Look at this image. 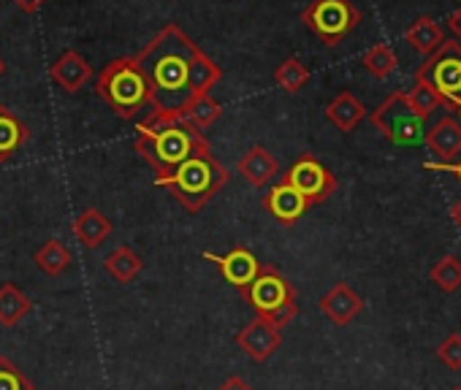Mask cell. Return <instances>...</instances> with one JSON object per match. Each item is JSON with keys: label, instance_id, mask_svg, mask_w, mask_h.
<instances>
[{"label": "cell", "instance_id": "6da1fadb", "mask_svg": "<svg viewBox=\"0 0 461 390\" xmlns=\"http://www.w3.org/2000/svg\"><path fill=\"white\" fill-rule=\"evenodd\" d=\"M133 58L149 84V114L160 120H185L222 79L220 66L179 25L160 28Z\"/></svg>", "mask_w": 461, "mask_h": 390}, {"label": "cell", "instance_id": "7a4b0ae2", "mask_svg": "<svg viewBox=\"0 0 461 390\" xmlns=\"http://www.w3.org/2000/svg\"><path fill=\"white\" fill-rule=\"evenodd\" d=\"M209 141L185 120H160L147 114L136 125V152L155 168L158 176L174 173L193 155L206 149Z\"/></svg>", "mask_w": 461, "mask_h": 390}, {"label": "cell", "instance_id": "3957f363", "mask_svg": "<svg viewBox=\"0 0 461 390\" xmlns=\"http://www.w3.org/2000/svg\"><path fill=\"white\" fill-rule=\"evenodd\" d=\"M228 182H230V173H228L225 165H220L214 160L212 146H206L198 155H193L174 173L155 176V184L166 187L190 215L201 212Z\"/></svg>", "mask_w": 461, "mask_h": 390}, {"label": "cell", "instance_id": "277c9868", "mask_svg": "<svg viewBox=\"0 0 461 390\" xmlns=\"http://www.w3.org/2000/svg\"><path fill=\"white\" fill-rule=\"evenodd\" d=\"M98 98L122 120H133L141 109L149 106V84L136 58L112 60L95 79Z\"/></svg>", "mask_w": 461, "mask_h": 390}, {"label": "cell", "instance_id": "5b68a950", "mask_svg": "<svg viewBox=\"0 0 461 390\" xmlns=\"http://www.w3.org/2000/svg\"><path fill=\"white\" fill-rule=\"evenodd\" d=\"M242 298L256 309V315L272 320L277 328L291 325L299 315L296 288L272 263L261 266V274L256 277V282L250 288L242 290Z\"/></svg>", "mask_w": 461, "mask_h": 390}, {"label": "cell", "instance_id": "8992f818", "mask_svg": "<svg viewBox=\"0 0 461 390\" xmlns=\"http://www.w3.org/2000/svg\"><path fill=\"white\" fill-rule=\"evenodd\" d=\"M372 125L383 133L385 141H391L393 146H418L426 141V120H420L410 101L407 93L393 90L375 111H372Z\"/></svg>", "mask_w": 461, "mask_h": 390}, {"label": "cell", "instance_id": "52a82bcc", "mask_svg": "<svg viewBox=\"0 0 461 390\" xmlns=\"http://www.w3.org/2000/svg\"><path fill=\"white\" fill-rule=\"evenodd\" d=\"M302 22L326 47H339L342 39H348L358 28L361 12L353 0H312L302 14Z\"/></svg>", "mask_w": 461, "mask_h": 390}, {"label": "cell", "instance_id": "ba28073f", "mask_svg": "<svg viewBox=\"0 0 461 390\" xmlns=\"http://www.w3.org/2000/svg\"><path fill=\"white\" fill-rule=\"evenodd\" d=\"M418 79H426L437 93L445 98L447 106L461 103V44L445 41L415 74Z\"/></svg>", "mask_w": 461, "mask_h": 390}, {"label": "cell", "instance_id": "9c48e42d", "mask_svg": "<svg viewBox=\"0 0 461 390\" xmlns=\"http://www.w3.org/2000/svg\"><path fill=\"white\" fill-rule=\"evenodd\" d=\"M285 182L294 184L304 195V199L310 201V207L329 201L334 195V190H337V176L310 152H304L291 165V171L285 173Z\"/></svg>", "mask_w": 461, "mask_h": 390}, {"label": "cell", "instance_id": "30bf717a", "mask_svg": "<svg viewBox=\"0 0 461 390\" xmlns=\"http://www.w3.org/2000/svg\"><path fill=\"white\" fill-rule=\"evenodd\" d=\"M237 344L256 360V363H264L269 360L280 344H283V328H277L272 320L256 315L253 323H248L240 333H237Z\"/></svg>", "mask_w": 461, "mask_h": 390}, {"label": "cell", "instance_id": "8fae6325", "mask_svg": "<svg viewBox=\"0 0 461 390\" xmlns=\"http://www.w3.org/2000/svg\"><path fill=\"white\" fill-rule=\"evenodd\" d=\"M203 258L212 261L220 269L222 279L228 285H234L240 293L245 288H250L256 282V277L261 274V263H258V258L248 247H234V250H230L228 255H222V258L214 255V253H203Z\"/></svg>", "mask_w": 461, "mask_h": 390}, {"label": "cell", "instance_id": "7c38bea8", "mask_svg": "<svg viewBox=\"0 0 461 390\" xmlns=\"http://www.w3.org/2000/svg\"><path fill=\"white\" fill-rule=\"evenodd\" d=\"M264 209H267L277 223H283V226H296V223L307 215L310 201L304 199V195H302L294 184H288V182L283 179V182H277V184L264 195Z\"/></svg>", "mask_w": 461, "mask_h": 390}, {"label": "cell", "instance_id": "4fadbf2b", "mask_svg": "<svg viewBox=\"0 0 461 390\" xmlns=\"http://www.w3.org/2000/svg\"><path fill=\"white\" fill-rule=\"evenodd\" d=\"M321 315L334 323V325H350L361 312H364V298L348 285V282H337L321 301H318Z\"/></svg>", "mask_w": 461, "mask_h": 390}, {"label": "cell", "instance_id": "5bb4252c", "mask_svg": "<svg viewBox=\"0 0 461 390\" xmlns=\"http://www.w3.org/2000/svg\"><path fill=\"white\" fill-rule=\"evenodd\" d=\"M50 76L52 82L63 90V93H79L90 79H93V68L87 63L85 55H79L77 49H66L52 66H50Z\"/></svg>", "mask_w": 461, "mask_h": 390}, {"label": "cell", "instance_id": "9a60e30c", "mask_svg": "<svg viewBox=\"0 0 461 390\" xmlns=\"http://www.w3.org/2000/svg\"><path fill=\"white\" fill-rule=\"evenodd\" d=\"M429 152L439 160V163H450L461 157V122L453 117H442L437 125L429 128L426 141Z\"/></svg>", "mask_w": 461, "mask_h": 390}, {"label": "cell", "instance_id": "2e32d148", "mask_svg": "<svg viewBox=\"0 0 461 390\" xmlns=\"http://www.w3.org/2000/svg\"><path fill=\"white\" fill-rule=\"evenodd\" d=\"M237 168H240V173H242L253 187H264V184H269V182L280 173V163H277V157H275L267 146H250V149L240 157Z\"/></svg>", "mask_w": 461, "mask_h": 390}, {"label": "cell", "instance_id": "e0dca14e", "mask_svg": "<svg viewBox=\"0 0 461 390\" xmlns=\"http://www.w3.org/2000/svg\"><path fill=\"white\" fill-rule=\"evenodd\" d=\"M71 231H74V236L79 239L82 247L95 250V247H101V244L112 236L114 226H112V220H109L101 209H93V207H90V209L79 212V217L74 220Z\"/></svg>", "mask_w": 461, "mask_h": 390}, {"label": "cell", "instance_id": "ac0fdd59", "mask_svg": "<svg viewBox=\"0 0 461 390\" xmlns=\"http://www.w3.org/2000/svg\"><path fill=\"white\" fill-rule=\"evenodd\" d=\"M366 117V106L350 93V90H342L329 106H326V120L339 130V133H350L358 128V122Z\"/></svg>", "mask_w": 461, "mask_h": 390}, {"label": "cell", "instance_id": "d6986e66", "mask_svg": "<svg viewBox=\"0 0 461 390\" xmlns=\"http://www.w3.org/2000/svg\"><path fill=\"white\" fill-rule=\"evenodd\" d=\"M404 41L420 52L423 58H431L447 39H445V31L431 20V17H418L407 31H404Z\"/></svg>", "mask_w": 461, "mask_h": 390}, {"label": "cell", "instance_id": "ffe728a7", "mask_svg": "<svg viewBox=\"0 0 461 390\" xmlns=\"http://www.w3.org/2000/svg\"><path fill=\"white\" fill-rule=\"evenodd\" d=\"M104 269H106V274H109L114 282L128 285V282H133V279L141 274L144 261H141V255H139V253H133L128 244H122V247L112 250V253L106 255Z\"/></svg>", "mask_w": 461, "mask_h": 390}, {"label": "cell", "instance_id": "44dd1931", "mask_svg": "<svg viewBox=\"0 0 461 390\" xmlns=\"http://www.w3.org/2000/svg\"><path fill=\"white\" fill-rule=\"evenodd\" d=\"M25 138H28L25 122L6 106H0V163L12 160L25 144Z\"/></svg>", "mask_w": 461, "mask_h": 390}, {"label": "cell", "instance_id": "7402d4cb", "mask_svg": "<svg viewBox=\"0 0 461 390\" xmlns=\"http://www.w3.org/2000/svg\"><path fill=\"white\" fill-rule=\"evenodd\" d=\"M33 309L31 298L14 285V282H6L0 288V325L4 328H14L23 323V317H28Z\"/></svg>", "mask_w": 461, "mask_h": 390}, {"label": "cell", "instance_id": "603a6c76", "mask_svg": "<svg viewBox=\"0 0 461 390\" xmlns=\"http://www.w3.org/2000/svg\"><path fill=\"white\" fill-rule=\"evenodd\" d=\"M407 101L420 120H429L439 106H447L445 98L437 93V87H431L426 79H418V76H415V84L407 90Z\"/></svg>", "mask_w": 461, "mask_h": 390}, {"label": "cell", "instance_id": "cb8c5ba5", "mask_svg": "<svg viewBox=\"0 0 461 390\" xmlns=\"http://www.w3.org/2000/svg\"><path fill=\"white\" fill-rule=\"evenodd\" d=\"M71 250L63 244V242H58V239H50V242H44V247L36 253V266L44 271V274H50V277H58V274H63L68 266H71Z\"/></svg>", "mask_w": 461, "mask_h": 390}, {"label": "cell", "instance_id": "d4e9b609", "mask_svg": "<svg viewBox=\"0 0 461 390\" xmlns=\"http://www.w3.org/2000/svg\"><path fill=\"white\" fill-rule=\"evenodd\" d=\"M275 82L283 93L296 95L307 82H310V68L299 60V58H285L277 68H275Z\"/></svg>", "mask_w": 461, "mask_h": 390}, {"label": "cell", "instance_id": "484cf974", "mask_svg": "<svg viewBox=\"0 0 461 390\" xmlns=\"http://www.w3.org/2000/svg\"><path fill=\"white\" fill-rule=\"evenodd\" d=\"M429 279L442 290V293H456L461 288V261L456 255H442L431 271H429Z\"/></svg>", "mask_w": 461, "mask_h": 390}, {"label": "cell", "instance_id": "4316f807", "mask_svg": "<svg viewBox=\"0 0 461 390\" xmlns=\"http://www.w3.org/2000/svg\"><path fill=\"white\" fill-rule=\"evenodd\" d=\"M364 68L366 74H372L375 79H388L396 71V52L388 44H375L366 55H364Z\"/></svg>", "mask_w": 461, "mask_h": 390}, {"label": "cell", "instance_id": "83f0119b", "mask_svg": "<svg viewBox=\"0 0 461 390\" xmlns=\"http://www.w3.org/2000/svg\"><path fill=\"white\" fill-rule=\"evenodd\" d=\"M220 114H222V106L212 98V95H206V98H201L190 111H187V117H185V122L187 125H193L195 130H206L209 125H214L217 120H220Z\"/></svg>", "mask_w": 461, "mask_h": 390}, {"label": "cell", "instance_id": "f1b7e54d", "mask_svg": "<svg viewBox=\"0 0 461 390\" xmlns=\"http://www.w3.org/2000/svg\"><path fill=\"white\" fill-rule=\"evenodd\" d=\"M0 390H33V382L6 355H0Z\"/></svg>", "mask_w": 461, "mask_h": 390}, {"label": "cell", "instance_id": "f546056e", "mask_svg": "<svg viewBox=\"0 0 461 390\" xmlns=\"http://www.w3.org/2000/svg\"><path fill=\"white\" fill-rule=\"evenodd\" d=\"M437 358L450 371H461V333H447L437 347Z\"/></svg>", "mask_w": 461, "mask_h": 390}, {"label": "cell", "instance_id": "4dcf8cb0", "mask_svg": "<svg viewBox=\"0 0 461 390\" xmlns=\"http://www.w3.org/2000/svg\"><path fill=\"white\" fill-rule=\"evenodd\" d=\"M217 390H253V385L248 379L237 377V374H230L228 379H222V385Z\"/></svg>", "mask_w": 461, "mask_h": 390}, {"label": "cell", "instance_id": "1f68e13d", "mask_svg": "<svg viewBox=\"0 0 461 390\" xmlns=\"http://www.w3.org/2000/svg\"><path fill=\"white\" fill-rule=\"evenodd\" d=\"M447 31L456 36V41L461 44V9L458 12H453L450 17H447Z\"/></svg>", "mask_w": 461, "mask_h": 390}, {"label": "cell", "instance_id": "d6a6232c", "mask_svg": "<svg viewBox=\"0 0 461 390\" xmlns=\"http://www.w3.org/2000/svg\"><path fill=\"white\" fill-rule=\"evenodd\" d=\"M14 4H17L25 14H33V12H39V9L47 4V0H14Z\"/></svg>", "mask_w": 461, "mask_h": 390}, {"label": "cell", "instance_id": "836d02e7", "mask_svg": "<svg viewBox=\"0 0 461 390\" xmlns=\"http://www.w3.org/2000/svg\"><path fill=\"white\" fill-rule=\"evenodd\" d=\"M431 165H434V168H442V171H450V173L461 182V157H458V163H453V165H450V163H431Z\"/></svg>", "mask_w": 461, "mask_h": 390}, {"label": "cell", "instance_id": "e575fe53", "mask_svg": "<svg viewBox=\"0 0 461 390\" xmlns=\"http://www.w3.org/2000/svg\"><path fill=\"white\" fill-rule=\"evenodd\" d=\"M450 217H453V223H456V226L461 228V199H458V201L453 204V209H450Z\"/></svg>", "mask_w": 461, "mask_h": 390}, {"label": "cell", "instance_id": "d590c367", "mask_svg": "<svg viewBox=\"0 0 461 390\" xmlns=\"http://www.w3.org/2000/svg\"><path fill=\"white\" fill-rule=\"evenodd\" d=\"M4 71H6V63H4V58H0V76H4Z\"/></svg>", "mask_w": 461, "mask_h": 390}, {"label": "cell", "instance_id": "8d00e7d4", "mask_svg": "<svg viewBox=\"0 0 461 390\" xmlns=\"http://www.w3.org/2000/svg\"><path fill=\"white\" fill-rule=\"evenodd\" d=\"M456 111H458V122H461V103L456 106Z\"/></svg>", "mask_w": 461, "mask_h": 390}, {"label": "cell", "instance_id": "74e56055", "mask_svg": "<svg viewBox=\"0 0 461 390\" xmlns=\"http://www.w3.org/2000/svg\"><path fill=\"white\" fill-rule=\"evenodd\" d=\"M450 390H461V387H450Z\"/></svg>", "mask_w": 461, "mask_h": 390}]
</instances>
